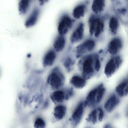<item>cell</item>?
Segmentation results:
<instances>
[{
	"mask_svg": "<svg viewBox=\"0 0 128 128\" xmlns=\"http://www.w3.org/2000/svg\"><path fill=\"white\" fill-rule=\"evenodd\" d=\"M95 54H89L81 57L78 65L82 76L88 80L94 76L95 72Z\"/></svg>",
	"mask_w": 128,
	"mask_h": 128,
	"instance_id": "cell-1",
	"label": "cell"
},
{
	"mask_svg": "<svg viewBox=\"0 0 128 128\" xmlns=\"http://www.w3.org/2000/svg\"><path fill=\"white\" fill-rule=\"evenodd\" d=\"M64 81V76L60 68L57 67L53 68L48 75L46 84L50 89L56 90L63 86Z\"/></svg>",
	"mask_w": 128,
	"mask_h": 128,
	"instance_id": "cell-2",
	"label": "cell"
},
{
	"mask_svg": "<svg viewBox=\"0 0 128 128\" xmlns=\"http://www.w3.org/2000/svg\"><path fill=\"white\" fill-rule=\"evenodd\" d=\"M89 32L91 36L99 37L103 32L104 29V19L103 18L94 15L90 16L88 20Z\"/></svg>",
	"mask_w": 128,
	"mask_h": 128,
	"instance_id": "cell-3",
	"label": "cell"
},
{
	"mask_svg": "<svg viewBox=\"0 0 128 128\" xmlns=\"http://www.w3.org/2000/svg\"><path fill=\"white\" fill-rule=\"evenodd\" d=\"M123 62L122 57L119 54L111 56L106 62L104 72L108 77L113 74L120 68Z\"/></svg>",
	"mask_w": 128,
	"mask_h": 128,
	"instance_id": "cell-4",
	"label": "cell"
},
{
	"mask_svg": "<svg viewBox=\"0 0 128 128\" xmlns=\"http://www.w3.org/2000/svg\"><path fill=\"white\" fill-rule=\"evenodd\" d=\"M95 46L96 42L94 40L88 39L75 47L73 52L76 54V57L80 58L86 54L93 51Z\"/></svg>",
	"mask_w": 128,
	"mask_h": 128,
	"instance_id": "cell-5",
	"label": "cell"
},
{
	"mask_svg": "<svg viewBox=\"0 0 128 128\" xmlns=\"http://www.w3.org/2000/svg\"><path fill=\"white\" fill-rule=\"evenodd\" d=\"M115 4V13L121 22L128 23V0H117Z\"/></svg>",
	"mask_w": 128,
	"mask_h": 128,
	"instance_id": "cell-6",
	"label": "cell"
},
{
	"mask_svg": "<svg viewBox=\"0 0 128 128\" xmlns=\"http://www.w3.org/2000/svg\"><path fill=\"white\" fill-rule=\"evenodd\" d=\"M113 36L108 42L107 47V51L111 56L119 54L124 46V42L122 38L116 35Z\"/></svg>",
	"mask_w": 128,
	"mask_h": 128,
	"instance_id": "cell-7",
	"label": "cell"
},
{
	"mask_svg": "<svg viewBox=\"0 0 128 128\" xmlns=\"http://www.w3.org/2000/svg\"><path fill=\"white\" fill-rule=\"evenodd\" d=\"M73 21L67 15L63 16L58 24V30L59 35H63L66 34L72 28Z\"/></svg>",
	"mask_w": 128,
	"mask_h": 128,
	"instance_id": "cell-8",
	"label": "cell"
},
{
	"mask_svg": "<svg viewBox=\"0 0 128 128\" xmlns=\"http://www.w3.org/2000/svg\"><path fill=\"white\" fill-rule=\"evenodd\" d=\"M108 18V27L110 33L112 36L116 35L120 29L121 22L115 12L111 14Z\"/></svg>",
	"mask_w": 128,
	"mask_h": 128,
	"instance_id": "cell-9",
	"label": "cell"
},
{
	"mask_svg": "<svg viewBox=\"0 0 128 128\" xmlns=\"http://www.w3.org/2000/svg\"><path fill=\"white\" fill-rule=\"evenodd\" d=\"M84 34V26L82 23H80L74 30L70 36L69 39L72 44L81 41L83 38Z\"/></svg>",
	"mask_w": 128,
	"mask_h": 128,
	"instance_id": "cell-10",
	"label": "cell"
},
{
	"mask_svg": "<svg viewBox=\"0 0 128 128\" xmlns=\"http://www.w3.org/2000/svg\"><path fill=\"white\" fill-rule=\"evenodd\" d=\"M84 102H80L74 112L70 118L71 124L74 126L78 124L82 118L84 110Z\"/></svg>",
	"mask_w": 128,
	"mask_h": 128,
	"instance_id": "cell-11",
	"label": "cell"
},
{
	"mask_svg": "<svg viewBox=\"0 0 128 128\" xmlns=\"http://www.w3.org/2000/svg\"><path fill=\"white\" fill-rule=\"evenodd\" d=\"M54 50L50 49L45 54L42 59V64L44 67L52 66L54 63L56 57Z\"/></svg>",
	"mask_w": 128,
	"mask_h": 128,
	"instance_id": "cell-12",
	"label": "cell"
},
{
	"mask_svg": "<svg viewBox=\"0 0 128 128\" xmlns=\"http://www.w3.org/2000/svg\"><path fill=\"white\" fill-rule=\"evenodd\" d=\"M119 102V100L115 94L112 95L106 102L104 108L108 112H110L114 109Z\"/></svg>",
	"mask_w": 128,
	"mask_h": 128,
	"instance_id": "cell-13",
	"label": "cell"
},
{
	"mask_svg": "<svg viewBox=\"0 0 128 128\" xmlns=\"http://www.w3.org/2000/svg\"><path fill=\"white\" fill-rule=\"evenodd\" d=\"M98 88V86L88 93L84 102V107L91 106L96 103V97Z\"/></svg>",
	"mask_w": 128,
	"mask_h": 128,
	"instance_id": "cell-14",
	"label": "cell"
},
{
	"mask_svg": "<svg viewBox=\"0 0 128 128\" xmlns=\"http://www.w3.org/2000/svg\"><path fill=\"white\" fill-rule=\"evenodd\" d=\"M40 14L39 9L36 8L33 10L25 22V26L27 28L31 27L36 22Z\"/></svg>",
	"mask_w": 128,
	"mask_h": 128,
	"instance_id": "cell-15",
	"label": "cell"
},
{
	"mask_svg": "<svg viewBox=\"0 0 128 128\" xmlns=\"http://www.w3.org/2000/svg\"><path fill=\"white\" fill-rule=\"evenodd\" d=\"M115 91L118 95L121 97L126 96L128 94V77L117 86Z\"/></svg>",
	"mask_w": 128,
	"mask_h": 128,
	"instance_id": "cell-16",
	"label": "cell"
},
{
	"mask_svg": "<svg viewBox=\"0 0 128 128\" xmlns=\"http://www.w3.org/2000/svg\"><path fill=\"white\" fill-rule=\"evenodd\" d=\"M66 41L64 36L59 35L55 39L53 43L55 50L58 52L62 51L64 48Z\"/></svg>",
	"mask_w": 128,
	"mask_h": 128,
	"instance_id": "cell-17",
	"label": "cell"
},
{
	"mask_svg": "<svg viewBox=\"0 0 128 128\" xmlns=\"http://www.w3.org/2000/svg\"><path fill=\"white\" fill-rule=\"evenodd\" d=\"M50 97L55 104H59L65 100V94L62 90H56L51 94Z\"/></svg>",
	"mask_w": 128,
	"mask_h": 128,
	"instance_id": "cell-18",
	"label": "cell"
},
{
	"mask_svg": "<svg viewBox=\"0 0 128 128\" xmlns=\"http://www.w3.org/2000/svg\"><path fill=\"white\" fill-rule=\"evenodd\" d=\"M86 80L82 76L75 75L70 78V82L75 88L81 89L85 86L86 84Z\"/></svg>",
	"mask_w": 128,
	"mask_h": 128,
	"instance_id": "cell-19",
	"label": "cell"
},
{
	"mask_svg": "<svg viewBox=\"0 0 128 128\" xmlns=\"http://www.w3.org/2000/svg\"><path fill=\"white\" fill-rule=\"evenodd\" d=\"M66 111V108L65 106L60 104L58 105L54 108V116L56 120H61L64 117Z\"/></svg>",
	"mask_w": 128,
	"mask_h": 128,
	"instance_id": "cell-20",
	"label": "cell"
},
{
	"mask_svg": "<svg viewBox=\"0 0 128 128\" xmlns=\"http://www.w3.org/2000/svg\"><path fill=\"white\" fill-rule=\"evenodd\" d=\"M106 4V0H94L92 7V11L96 14L101 13L104 10Z\"/></svg>",
	"mask_w": 128,
	"mask_h": 128,
	"instance_id": "cell-21",
	"label": "cell"
},
{
	"mask_svg": "<svg viewBox=\"0 0 128 128\" xmlns=\"http://www.w3.org/2000/svg\"><path fill=\"white\" fill-rule=\"evenodd\" d=\"M32 0H20L18 4V10L20 14H25L28 10Z\"/></svg>",
	"mask_w": 128,
	"mask_h": 128,
	"instance_id": "cell-22",
	"label": "cell"
},
{
	"mask_svg": "<svg viewBox=\"0 0 128 128\" xmlns=\"http://www.w3.org/2000/svg\"><path fill=\"white\" fill-rule=\"evenodd\" d=\"M86 6L84 4L79 5L76 7L72 12V15L75 18L79 19L83 17L84 14Z\"/></svg>",
	"mask_w": 128,
	"mask_h": 128,
	"instance_id": "cell-23",
	"label": "cell"
},
{
	"mask_svg": "<svg viewBox=\"0 0 128 128\" xmlns=\"http://www.w3.org/2000/svg\"><path fill=\"white\" fill-rule=\"evenodd\" d=\"M98 88L96 94V103L98 104L101 100L105 92V89L101 84L98 86Z\"/></svg>",
	"mask_w": 128,
	"mask_h": 128,
	"instance_id": "cell-24",
	"label": "cell"
},
{
	"mask_svg": "<svg viewBox=\"0 0 128 128\" xmlns=\"http://www.w3.org/2000/svg\"><path fill=\"white\" fill-rule=\"evenodd\" d=\"M97 110L95 109L89 114L86 120L88 122L93 124H95L97 122Z\"/></svg>",
	"mask_w": 128,
	"mask_h": 128,
	"instance_id": "cell-25",
	"label": "cell"
},
{
	"mask_svg": "<svg viewBox=\"0 0 128 128\" xmlns=\"http://www.w3.org/2000/svg\"><path fill=\"white\" fill-rule=\"evenodd\" d=\"M74 63V61L70 57L66 58L64 60L63 63L64 67L68 72L70 70L71 67Z\"/></svg>",
	"mask_w": 128,
	"mask_h": 128,
	"instance_id": "cell-26",
	"label": "cell"
},
{
	"mask_svg": "<svg viewBox=\"0 0 128 128\" xmlns=\"http://www.w3.org/2000/svg\"><path fill=\"white\" fill-rule=\"evenodd\" d=\"M34 126L36 128H44L46 126V124L44 120L40 118H38L35 120Z\"/></svg>",
	"mask_w": 128,
	"mask_h": 128,
	"instance_id": "cell-27",
	"label": "cell"
},
{
	"mask_svg": "<svg viewBox=\"0 0 128 128\" xmlns=\"http://www.w3.org/2000/svg\"><path fill=\"white\" fill-rule=\"evenodd\" d=\"M95 69L96 72H98L101 67V63L99 56L96 54L95 56Z\"/></svg>",
	"mask_w": 128,
	"mask_h": 128,
	"instance_id": "cell-28",
	"label": "cell"
},
{
	"mask_svg": "<svg viewBox=\"0 0 128 128\" xmlns=\"http://www.w3.org/2000/svg\"><path fill=\"white\" fill-rule=\"evenodd\" d=\"M74 94V92L72 88H70L65 94V100H67L72 96Z\"/></svg>",
	"mask_w": 128,
	"mask_h": 128,
	"instance_id": "cell-29",
	"label": "cell"
},
{
	"mask_svg": "<svg viewBox=\"0 0 128 128\" xmlns=\"http://www.w3.org/2000/svg\"><path fill=\"white\" fill-rule=\"evenodd\" d=\"M97 109L99 112L98 120L101 122L102 120L104 117V112L102 109L100 108H98Z\"/></svg>",
	"mask_w": 128,
	"mask_h": 128,
	"instance_id": "cell-30",
	"label": "cell"
},
{
	"mask_svg": "<svg viewBox=\"0 0 128 128\" xmlns=\"http://www.w3.org/2000/svg\"><path fill=\"white\" fill-rule=\"evenodd\" d=\"M49 0H38L40 5L42 6L47 2Z\"/></svg>",
	"mask_w": 128,
	"mask_h": 128,
	"instance_id": "cell-31",
	"label": "cell"
}]
</instances>
